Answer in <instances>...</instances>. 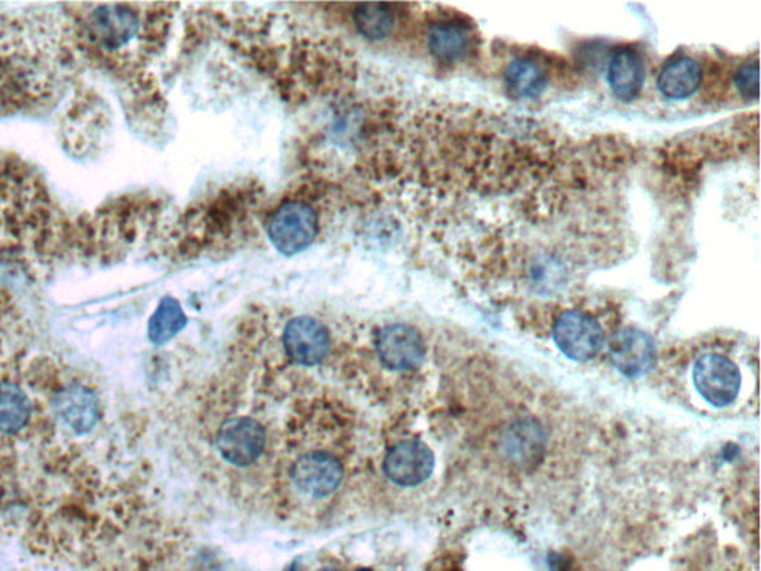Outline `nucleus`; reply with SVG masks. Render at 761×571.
<instances>
[{
    "label": "nucleus",
    "mask_w": 761,
    "mask_h": 571,
    "mask_svg": "<svg viewBox=\"0 0 761 571\" xmlns=\"http://www.w3.org/2000/svg\"><path fill=\"white\" fill-rule=\"evenodd\" d=\"M288 478L298 500L317 503L331 499L338 491L344 466L335 453L326 448H309L293 456Z\"/></svg>",
    "instance_id": "f257e3e1"
},
{
    "label": "nucleus",
    "mask_w": 761,
    "mask_h": 571,
    "mask_svg": "<svg viewBox=\"0 0 761 571\" xmlns=\"http://www.w3.org/2000/svg\"><path fill=\"white\" fill-rule=\"evenodd\" d=\"M81 20V33L91 46L103 53H116L142 32V20L132 7L110 3L90 7Z\"/></svg>",
    "instance_id": "f03ea898"
},
{
    "label": "nucleus",
    "mask_w": 761,
    "mask_h": 571,
    "mask_svg": "<svg viewBox=\"0 0 761 571\" xmlns=\"http://www.w3.org/2000/svg\"><path fill=\"white\" fill-rule=\"evenodd\" d=\"M317 233V211L306 201L281 203L268 220V237L272 246L283 255H295L309 249Z\"/></svg>",
    "instance_id": "7ed1b4c3"
},
{
    "label": "nucleus",
    "mask_w": 761,
    "mask_h": 571,
    "mask_svg": "<svg viewBox=\"0 0 761 571\" xmlns=\"http://www.w3.org/2000/svg\"><path fill=\"white\" fill-rule=\"evenodd\" d=\"M552 335L557 349L576 362L591 361L605 343L604 329L598 319L583 309H569L557 314Z\"/></svg>",
    "instance_id": "20e7f679"
},
{
    "label": "nucleus",
    "mask_w": 761,
    "mask_h": 571,
    "mask_svg": "<svg viewBox=\"0 0 761 571\" xmlns=\"http://www.w3.org/2000/svg\"><path fill=\"white\" fill-rule=\"evenodd\" d=\"M696 391L717 408L732 405L741 391V372L723 354L708 353L695 363Z\"/></svg>",
    "instance_id": "39448f33"
},
{
    "label": "nucleus",
    "mask_w": 761,
    "mask_h": 571,
    "mask_svg": "<svg viewBox=\"0 0 761 571\" xmlns=\"http://www.w3.org/2000/svg\"><path fill=\"white\" fill-rule=\"evenodd\" d=\"M427 46L431 58L444 64H460L476 51V30L462 17H439L427 28Z\"/></svg>",
    "instance_id": "423d86ee"
},
{
    "label": "nucleus",
    "mask_w": 761,
    "mask_h": 571,
    "mask_svg": "<svg viewBox=\"0 0 761 571\" xmlns=\"http://www.w3.org/2000/svg\"><path fill=\"white\" fill-rule=\"evenodd\" d=\"M220 456L233 466L253 465L262 456L267 432L262 424L250 417H237L222 424L218 434Z\"/></svg>",
    "instance_id": "0eeeda50"
},
{
    "label": "nucleus",
    "mask_w": 761,
    "mask_h": 571,
    "mask_svg": "<svg viewBox=\"0 0 761 571\" xmlns=\"http://www.w3.org/2000/svg\"><path fill=\"white\" fill-rule=\"evenodd\" d=\"M375 350L383 365L392 371L417 370L426 356L421 333L405 323L380 329L375 339Z\"/></svg>",
    "instance_id": "6e6552de"
},
{
    "label": "nucleus",
    "mask_w": 761,
    "mask_h": 571,
    "mask_svg": "<svg viewBox=\"0 0 761 571\" xmlns=\"http://www.w3.org/2000/svg\"><path fill=\"white\" fill-rule=\"evenodd\" d=\"M608 357L618 372L629 378H638L656 365L655 340L639 329H622L608 341Z\"/></svg>",
    "instance_id": "1a4fd4ad"
},
{
    "label": "nucleus",
    "mask_w": 761,
    "mask_h": 571,
    "mask_svg": "<svg viewBox=\"0 0 761 571\" xmlns=\"http://www.w3.org/2000/svg\"><path fill=\"white\" fill-rule=\"evenodd\" d=\"M435 470V454L421 440H402L384 458V474L399 487H417Z\"/></svg>",
    "instance_id": "9d476101"
},
{
    "label": "nucleus",
    "mask_w": 761,
    "mask_h": 571,
    "mask_svg": "<svg viewBox=\"0 0 761 571\" xmlns=\"http://www.w3.org/2000/svg\"><path fill=\"white\" fill-rule=\"evenodd\" d=\"M283 344L292 362L314 366L326 359L331 349V335L320 320L300 315L285 324Z\"/></svg>",
    "instance_id": "9b49d317"
},
{
    "label": "nucleus",
    "mask_w": 761,
    "mask_h": 571,
    "mask_svg": "<svg viewBox=\"0 0 761 571\" xmlns=\"http://www.w3.org/2000/svg\"><path fill=\"white\" fill-rule=\"evenodd\" d=\"M548 60L533 51L514 55L503 71L505 91L517 101H533L546 93L552 82Z\"/></svg>",
    "instance_id": "f8f14e48"
},
{
    "label": "nucleus",
    "mask_w": 761,
    "mask_h": 571,
    "mask_svg": "<svg viewBox=\"0 0 761 571\" xmlns=\"http://www.w3.org/2000/svg\"><path fill=\"white\" fill-rule=\"evenodd\" d=\"M646 66L642 53L630 45L617 46L609 55L607 84L618 101L633 102L642 94Z\"/></svg>",
    "instance_id": "ddd939ff"
},
{
    "label": "nucleus",
    "mask_w": 761,
    "mask_h": 571,
    "mask_svg": "<svg viewBox=\"0 0 761 571\" xmlns=\"http://www.w3.org/2000/svg\"><path fill=\"white\" fill-rule=\"evenodd\" d=\"M54 408L60 419L76 434H86L97 423V397L80 383L60 388L55 393Z\"/></svg>",
    "instance_id": "4468645a"
},
{
    "label": "nucleus",
    "mask_w": 761,
    "mask_h": 571,
    "mask_svg": "<svg viewBox=\"0 0 761 571\" xmlns=\"http://www.w3.org/2000/svg\"><path fill=\"white\" fill-rule=\"evenodd\" d=\"M703 81L702 66L689 55H677L660 68L657 89L668 101H687L698 93Z\"/></svg>",
    "instance_id": "2eb2a0df"
},
{
    "label": "nucleus",
    "mask_w": 761,
    "mask_h": 571,
    "mask_svg": "<svg viewBox=\"0 0 761 571\" xmlns=\"http://www.w3.org/2000/svg\"><path fill=\"white\" fill-rule=\"evenodd\" d=\"M32 413V401L23 388L12 381H0V434H19L28 426Z\"/></svg>",
    "instance_id": "dca6fc26"
},
{
    "label": "nucleus",
    "mask_w": 761,
    "mask_h": 571,
    "mask_svg": "<svg viewBox=\"0 0 761 571\" xmlns=\"http://www.w3.org/2000/svg\"><path fill=\"white\" fill-rule=\"evenodd\" d=\"M353 23L362 37L380 41L390 37L395 29V12L392 11L390 6H383V3H363L354 8Z\"/></svg>",
    "instance_id": "f3484780"
},
{
    "label": "nucleus",
    "mask_w": 761,
    "mask_h": 571,
    "mask_svg": "<svg viewBox=\"0 0 761 571\" xmlns=\"http://www.w3.org/2000/svg\"><path fill=\"white\" fill-rule=\"evenodd\" d=\"M186 326V315L175 298H164L149 320L148 335L150 343L163 345L175 339Z\"/></svg>",
    "instance_id": "a211bd4d"
},
{
    "label": "nucleus",
    "mask_w": 761,
    "mask_h": 571,
    "mask_svg": "<svg viewBox=\"0 0 761 571\" xmlns=\"http://www.w3.org/2000/svg\"><path fill=\"white\" fill-rule=\"evenodd\" d=\"M505 445H508L510 457L525 463L530 458H534L535 454H539L543 447L542 427L531 419L519 422L509 432Z\"/></svg>",
    "instance_id": "6ab92c4d"
},
{
    "label": "nucleus",
    "mask_w": 761,
    "mask_h": 571,
    "mask_svg": "<svg viewBox=\"0 0 761 571\" xmlns=\"http://www.w3.org/2000/svg\"><path fill=\"white\" fill-rule=\"evenodd\" d=\"M733 85L746 101L759 98V59L746 60L733 72Z\"/></svg>",
    "instance_id": "aec40b11"
},
{
    "label": "nucleus",
    "mask_w": 761,
    "mask_h": 571,
    "mask_svg": "<svg viewBox=\"0 0 761 571\" xmlns=\"http://www.w3.org/2000/svg\"><path fill=\"white\" fill-rule=\"evenodd\" d=\"M319 571H340V570H335V569H323V570H319Z\"/></svg>",
    "instance_id": "412c9836"
},
{
    "label": "nucleus",
    "mask_w": 761,
    "mask_h": 571,
    "mask_svg": "<svg viewBox=\"0 0 761 571\" xmlns=\"http://www.w3.org/2000/svg\"><path fill=\"white\" fill-rule=\"evenodd\" d=\"M358 571H371V570H358Z\"/></svg>",
    "instance_id": "4be33fe9"
}]
</instances>
